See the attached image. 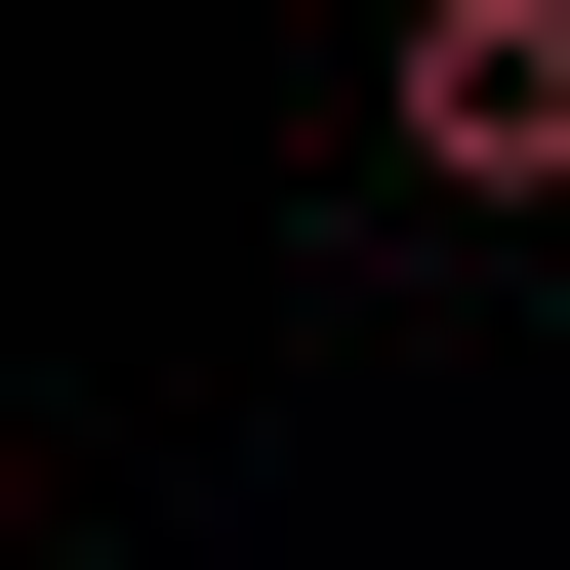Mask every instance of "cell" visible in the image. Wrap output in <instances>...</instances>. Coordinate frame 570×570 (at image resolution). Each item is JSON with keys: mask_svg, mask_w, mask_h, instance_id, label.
Instances as JSON below:
<instances>
[{"mask_svg": "<svg viewBox=\"0 0 570 570\" xmlns=\"http://www.w3.org/2000/svg\"><path fill=\"white\" fill-rule=\"evenodd\" d=\"M367 164L407 204H570V0H407L367 41Z\"/></svg>", "mask_w": 570, "mask_h": 570, "instance_id": "obj_1", "label": "cell"}]
</instances>
